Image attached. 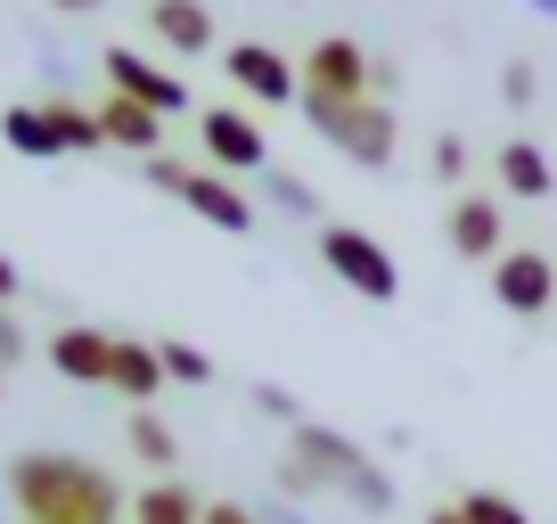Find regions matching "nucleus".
<instances>
[{
  "label": "nucleus",
  "mask_w": 557,
  "mask_h": 524,
  "mask_svg": "<svg viewBox=\"0 0 557 524\" xmlns=\"http://www.w3.org/2000/svg\"><path fill=\"white\" fill-rule=\"evenodd\" d=\"M222 83L255 107H304V66L271 41H230L222 50Z\"/></svg>",
  "instance_id": "obj_6"
},
{
  "label": "nucleus",
  "mask_w": 557,
  "mask_h": 524,
  "mask_svg": "<svg viewBox=\"0 0 557 524\" xmlns=\"http://www.w3.org/2000/svg\"><path fill=\"white\" fill-rule=\"evenodd\" d=\"M492 303H500L508 320L557 312V262L541 254V246H508V254L492 262Z\"/></svg>",
  "instance_id": "obj_9"
},
{
  "label": "nucleus",
  "mask_w": 557,
  "mask_h": 524,
  "mask_svg": "<svg viewBox=\"0 0 557 524\" xmlns=\"http://www.w3.org/2000/svg\"><path fill=\"white\" fill-rule=\"evenodd\" d=\"M320 262H329V279L352 287L361 303H394L401 296V262L352 222H320Z\"/></svg>",
  "instance_id": "obj_5"
},
{
  "label": "nucleus",
  "mask_w": 557,
  "mask_h": 524,
  "mask_svg": "<svg viewBox=\"0 0 557 524\" xmlns=\"http://www.w3.org/2000/svg\"><path fill=\"white\" fill-rule=\"evenodd\" d=\"M157 352H164V377L173 385H213V361L197 345H181V336H157Z\"/></svg>",
  "instance_id": "obj_21"
},
{
  "label": "nucleus",
  "mask_w": 557,
  "mask_h": 524,
  "mask_svg": "<svg viewBox=\"0 0 557 524\" xmlns=\"http://www.w3.org/2000/svg\"><path fill=\"white\" fill-rule=\"evenodd\" d=\"M206 524H262V508H238V500H206Z\"/></svg>",
  "instance_id": "obj_28"
},
{
  "label": "nucleus",
  "mask_w": 557,
  "mask_h": 524,
  "mask_svg": "<svg viewBox=\"0 0 557 524\" xmlns=\"http://www.w3.org/2000/svg\"><path fill=\"white\" fill-rule=\"evenodd\" d=\"M255 410H262V419H278V426H304V410H296L287 385H255Z\"/></svg>",
  "instance_id": "obj_25"
},
{
  "label": "nucleus",
  "mask_w": 557,
  "mask_h": 524,
  "mask_svg": "<svg viewBox=\"0 0 557 524\" xmlns=\"http://www.w3.org/2000/svg\"><path fill=\"white\" fill-rule=\"evenodd\" d=\"M17 296H25V271H17L9 254H0V303H17Z\"/></svg>",
  "instance_id": "obj_29"
},
{
  "label": "nucleus",
  "mask_w": 557,
  "mask_h": 524,
  "mask_svg": "<svg viewBox=\"0 0 557 524\" xmlns=\"http://www.w3.org/2000/svg\"><path fill=\"white\" fill-rule=\"evenodd\" d=\"M0 385H9V377H0Z\"/></svg>",
  "instance_id": "obj_32"
},
{
  "label": "nucleus",
  "mask_w": 557,
  "mask_h": 524,
  "mask_svg": "<svg viewBox=\"0 0 557 524\" xmlns=\"http://www.w3.org/2000/svg\"><path fill=\"white\" fill-rule=\"evenodd\" d=\"M533 90H541L533 66H524V58H508V66H500V99H508V107H533Z\"/></svg>",
  "instance_id": "obj_26"
},
{
  "label": "nucleus",
  "mask_w": 557,
  "mask_h": 524,
  "mask_svg": "<svg viewBox=\"0 0 557 524\" xmlns=\"http://www.w3.org/2000/svg\"><path fill=\"white\" fill-rule=\"evenodd\" d=\"M58 17H99V0H50Z\"/></svg>",
  "instance_id": "obj_30"
},
{
  "label": "nucleus",
  "mask_w": 557,
  "mask_h": 524,
  "mask_svg": "<svg viewBox=\"0 0 557 524\" xmlns=\"http://www.w3.org/2000/svg\"><path fill=\"white\" fill-rule=\"evenodd\" d=\"M426 524H468V516H459V500H443V508H426Z\"/></svg>",
  "instance_id": "obj_31"
},
{
  "label": "nucleus",
  "mask_w": 557,
  "mask_h": 524,
  "mask_svg": "<svg viewBox=\"0 0 557 524\" xmlns=\"http://www.w3.org/2000/svg\"><path fill=\"white\" fill-rule=\"evenodd\" d=\"M50 369L66 385H107V369H115V336L107 328H83V320H74V328H58L50 336Z\"/></svg>",
  "instance_id": "obj_12"
},
{
  "label": "nucleus",
  "mask_w": 557,
  "mask_h": 524,
  "mask_svg": "<svg viewBox=\"0 0 557 524\" xmlns=\"http://www.w3.org/2000/svg\"><path fill=\"white\" fill-rule=\"evenodd\" d=\"M148 189L181 197V205L197 213V222H213L222 238H246L255 229V197L238 189L230 173H213V164H181V157H148Z\"/></svg>",
  "instance_id": "obj_4"
},
{
  "label": "nucleus",
  "mask_w": 557,
  "mask_h": 524,
  "mask_svg": "<svg viewBox=\"0 0 557 524\" xmlns=\"http://www.w3.org/2000/svg\"><path fill=\"white\" fill-rule=\"evenodd\" d=\"M492 180H500L508 197H549L557 189V164H549V148L541 140H508V148H492Z\"/></svg>",
  "instance_id": "obj_16"
},
{
  "label": "nucleus",
  "mask_w": 557,
  "mask_h": 524,
  "mask_svg": "<svg viewBox=\"0 0 557 524\" xmlns=\"http://www.w3.org/2000/svg\"><path fill=\"white\" fill-rule=\"evenodd\" d=\"M123 442H132V459L148 475H173L181 467V435L157 419V410H132V419H123Z\"/></svg>",
  "instance_id": "obj_19"
},
{
  "label": "nucleus",
  "mask_w": 557,
  "mask_h": 524,
  "mask_svg": "<svg viewBox=\"0 0 557 524\" xmlns=\"http://www.w3.org/2000/svg\"><path fill=\"white\" fill-rule=\"evenodd\" d=\"M426 164H435V180H443V189H459V180H468V140H459V132H443V140H435V157H426Z\"/></svg>",
  "instance_id": "obj_24"
},
{
  "label": "nucleus",
  "mask_w": 557,
  "mask_h": 524,
  "mask_svg": "<svg viewBox=\"0 0 557 524\" xmlns=\"http://www.w3.org/2000/svg\"><path fill=\"white\" fill-rule=\"evenodd\" d=\"M296 66H304V99H377V58L352 34H320Z\"/></svg>",
  "instance_id": "obj_7"
},
{
  "label": "nucleus",
  "mask_w": 557,
  "mask_h": 524,
  "mask_svg": "<svg viewBox=\"0 0 557 524\" xmlns=\"http://www.w3.org/2000/svg\"><path fill=\"white\" fill-rule=\"evenodd\" d=\"M123 524H206V500H197L181 475H157L148 491H132V516Z\"/></svg>",
  "instance_id": "obj_17"
},
{
  "label": "nucleus",
  "mask_w": 557,
  "mask_h": 524,
  "mask_svg": "<svg viewBox=\"0 0 557 524\" xmlns=\"http://www.w3.org/2000/svg\"><path fill=\"white\" fill-rule=\"evenodd\" d=\"M304 123H312L329 148H345L361 173H385L394 164V140H401V123L385 99H304Z\"/></svg>",
  "instance_id": "obj_3"
},
{
  "label": "nucleus",
  "mask_w": 557,
  "mask_h": 524,
  "mask_svg": "<svg viewBox=\"0 0 557 524\" xmlns=\"http://www.w3.org/2000/svg\"><path fill=\"white\" fill-rule=\"evenodd\" d=\"M459 516H468V524H533L508 491H459Z\"/></svg>",
  "instance_id": "obj_23"
},
{
  "label": "nucleus",
  "mask_w": 557,
  "mask_h": 524,
  "mask_svg": "<svg viewBox=\"0 0 557 524\" xmlns=\"http://www.w3.org/2000/svg\"><path fill=\"white\" fill-rule=\"evenodd\" d=\"M148 34L173 58H206L213 50V9L206 0H148Z\"/></svg>",
  "instance_id": "obj_14"
},
{
  "label": "nucleus",
  "mask_w": 557,
  "mask_h": 524,
  "mask_svg": "<svg viewBox=\"0 0 557 524\" xmlns=\"http://www.w3.org/2000/svg\"><path fill=\"white\" fill-rule=\"evenodd\" d=\"M99 132H107V148L164 157V115H157V107H139V99H123V90H107V99H99Z\"/></svg>",
  "instance_id": "obj_13"
},
{
  "label": "nucleus",
  "mask_w": 557,
  "mask_h": 524,
  "mask_svg": "<svg viewBox=\"0 0 557 524\" xmlns=\"http://www.w3.org/2000/svg\"><path fill=\"white\" fill-rule=\"evenodd\" d=\"M262 197H271L278 213H296V222H320V197L304 189L296 173H262Z\"/></svg>",
  "instance_id": "obj_22"
},
{
  "label": "nucleus",
  "mask_w": 557,
  "mask_h": 524,
  "mask_svg": "<svg viewBox=\"0 0 557 524\" xmlns=\"http://www.w3.org/2000/svg\"><path fill=\"white\" fill-rule=\"evenodd\" d=\"M197 148H206V164L213 173H271V140H262V123L246 115V107H206V115H197Z\"/></svg>",
  "instance_id": "obj_8"
},
{
  "label": "nucleus",
  "mask_w": 557,
  "mask_h": 524,
  "mask_svg": "<svg viewBox=\"0 0 557 524\" xmlns=\"http://www.w3.org/2000/svg\"><path fill=\"white\" fill-rule=\"evenodd\" d=\"M9 508L25 524H123L132 516L115 475L74 451H17L9 459Z\"/></svg>",
  "instance_id": "obj_2"
},
{
  "label": "nucleus",
  "mask_w": 557,
  "mask_h": 524,
  "mask_svg": "<svg viewBox=\"0 0 557 524\" xmlns=\"http://www.w3.org/2000/svg\"><path fill=\"white\" fill-rule=\"evenodd\" d=\"M107 385H115L132 410H148L173 377H164V352H157V345H139V336H115V369H107Z\"/></svg>",
  "instance_id": "obj_15"
},
{
  "label": "nucleus",
  "mask_w": 557,
  "mask_h": 524,
  "mask_svg": "<svg viewBox=\"0 0 557 524\" xmlns=\"http://www.w3.org/2000/svg\"><path fill=\"white\" fill-rule=\"evenodd\" d=\"M107 90H123V99H139V107H157L164 123L189 115V83H181V74H164L157 58H139V50H107Z\"/></svg>",
  "instance_id": "obj_11"
},
{
  "label": "nucleus",
  "mask_w": 557,
  "mask_h": 524,
  "mask_svg": "<svg viewBox=\"0 0 557 524\" xmlns=\"http://www.w3.org/2000/svg\"><path fill=\"white\" fill-rule=\"evenodd\" d=\"M443 246H451L459 262H500L508 254V205L500 197H484V189H459L451 197V213H443Z\"/></svg>",
  "instance_id": "obj_10"
},
{
  "label": "nucleus",
  "mask_w": 557,
  "mask_h": 524,
  "mask_svg": "<svg viewBox=\"0 0 557 524\" xmlns=\"http://www.w3.org/2000/svg\"><path fill=\"white\" fill-rule=\"evenodd\" d=\"M0 140H9V148H17V157H34V164H50V157H66V148H58V123H50V107H9V115H0Z\"/></svg>",
  "instance_id": "obj_18"
},
{
  "label": "nucleus",
  "mask_w": 557,
  "mask_h": 524,
  "mask_svg": "<svg viewBox=\"0 0 557 524\" xmlns=\"http://www.w3.org/2000/svg\"><path fill=\"white\" fill-rule=\"evenodd\" d=\"M278 491L287 500H352V516H394V475L336 426H287L278 451Z\"/></svg>",
  "instance_id": "obj_1"
},
{
  "label": "nucleus",
  "mask_w": 557,
  "mask_h": 524,
  "mask_svg": "<svg viewBox=\"0 0 557 524\" xmlns=\"http://www.w3.org/2000/svg\"><path fill=\"white\" fill-rule=\"evenodd\" d=\"M17 361H25V328H17V312L0 303V377H9Z\"/></svg>",
  "instance_id": "obj_27"
},
{
  "label": "nucleus",
  "mask_w": 557,
  "mask_h": 524,
  "mask_svg": "<svg viewBox=\"0 0 557 524\" xmlns=\"http://www.w3.org/2000/svg\"><path fill=\"white\" fill-rule=\"evenodd\" d=\"M50 107V123H58V148L66 157H99L107 148V132H99V107H83V99H41Z\"/></svg>",
  "instance_id": "obj_20"
}]
</instances>
